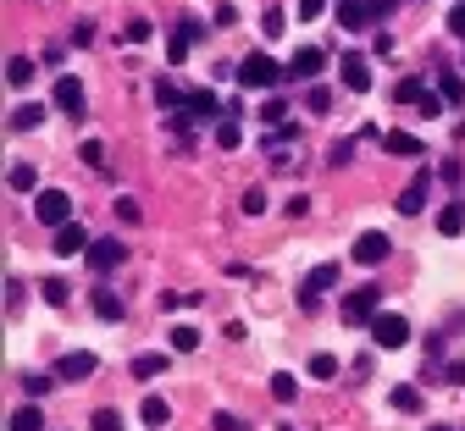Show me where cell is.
Segmentation results:
<instances>
[{"mask_svg": "<svg viewBox=\"0 0 465 431\" xmlns=\"http://www.w3.org/2000/svg\"><path fill=\"white\" fill-rule=\"evenodd\" d=\"M277 78H282V67H277L266 50H250V55L239 61V83H244V89H272Z\"/></svg>", "mask_w": 465, "mask_h": 431, "instance_id": "obj_1", "label": "cell"}, {"mask_svg": "<svg viewBox=\"0 0 465 431\" xmlns=\"http://www.w3.org/2000/svg\"><path fill=\"white\" fill-rule=\"evenodd\" d=\"M34 216H39L45 227H67V221H73V200H67L62 189H39V194H34Z\"/></svg>", "mask_w": 465, "mask_h": 431, "instance_id": "obj_2", "label": "cell"}, {"mask_svg": "<svg viewBox=\"0 0 465 431\" xmlns=\"http://www.w3.org/2000/svg\"><path fill=\"white\" fill-rule=\"evenodd\" d=\"M377 299H382L377 288L349 293V299H343V310H338V316H343V327H366V321H377V316H382V310H377Z\"/></svg>", "mask_w": 465, "mask_h": 431, "instance_id": "obj_3", "label": "cell"}, {"mask_svg": "<svg viewBox=\"0 0 465 431\" xmlns=\"http://www.w3.org/2000/svg\"><path fill=\"white\" fill-rule=\"evenodd\" d=\"M371 338H377V348H404V343H411V321L382 310V316L371 321Z\"/></svg>", "mask_w": 465, "mask_h": 431, "instance_id": "obj_4", "label": "cell"}, {"mask_svg": "<svg viewBox=\"0 0 465 431\" xmlns=\"http://www.w3.org/2000/svg\"><path fill=\"white\" fill-rule=\"evenodd\" d=\"M393 6V0H343V6H338V23L343 28H366L377 12H388Z\"/></svg>", "mask_w": 465, "mask_h": 431, "instance_id": "obj_5", "label": "cell"}, {"mask_svg": "<svg viewBox=\"0 0 465 431\" xmlns=\"http://www.w3.org/2000/svg\"><path fill=\"white\" fill-rule=\"evenodd\" d=\"M388 255H393L388 232H361V238H355V260H361V266H382Z\"/></svg>", "mask_w": 465, "mask_h": 431, "instance_id": "obj_6", "label": "cell"}, {"mask_svg": "<svg viewBox=\"0 0 465 431\" xmlns=\"http://www.w3.org/2000/svg\"><path fill=\"white\" fill-rule=\"evenodd\" d=\"M338 78L355 89V94H366V89H371V67H366V55H355V50L338 55Z\"/></svg>", "mask_w": 465, "mask_h": 431, "instance_id": "obj_7", "label": "cell"}, {"mask_svg": "<svg viewBox=\"0 0 465 431\" xmlns=\"http://www.w3.org/2000/svg\"><path fill=\"white\" fill-rule=\"evenodd\" d=\"M123 260H128V250H123L116 238H94V243H89V266H94V271H116Z\"/></svg>", "mask_w": 465, "mask_h": 431, "instance_id": "obj_8", "label": "cell"}, {"mask_svg": "<svg viewBox=\"0 0 465 431\" xmlns=\"http://www.w3.org/2000/svg\"><path fill=\"white\" fill-rule=\"evenodd\" d=\"M332 282H338V266H332V260H327V266H316V271L300 282V304H305V310H316V293H327Z\"/></svg>", "mask_w": 465, "mask_h": 431, "instance_id": "obj_9", "label": "cell"}, {"mask_svg": "<svg viewBox=\"0 0 465 431\" xmlns=\"http://www.w3.org/2000/svg\"><path fill=\"white\" fill-rule=\"evenodd\" d=\"M427 194H432V177H427V171H416V177H411V189L399 194V216H421Z\"/></svg>", "mask_w": 465, "mask_h": 431, "instance_id": "obj_10", "label": "cell"}, {"mask_svg": "<svg viewBox=\"0 0 465 431\" xmlns=\"http://www.w3.org/2000/svg\"><path fill=\"white\" fill-rule=\"evenodd\" d=\"M55 377H62V382H84V377H94V354H89V348H78V354H62V365H55Z\"/></svg>", "mask_w": 465, "mask_h": 431, "instance_id": "obj_11", "label": "cell"}, {"mask_svg": "<svg viewBox=\"0 0 465 431\" xmlns=\"http://www.w3.org/2000/svg\"><path fill=\"white\" fill-rule=\"evenodd\" d=\"M89 232L78 227V221H67V227H55V250H62V255H89Z\"/></svg>", "mask_w": 465, "mask_h": 431, "instance_id": "obj_12", "label": "cell"}, {"mask_svg": "<svg viewBox=\"0 0 465 431\" xmlns=\"http://www.w3.org/2000/svg\"><path fill=\"white\" fill-rule=\"evenodd\" d=\"M55 105H62L67 116H84V83L78 78H62V83H55Z\"/></svg>", "mask_w": 465, "mask_h": 431, "instance_id": "obj_13", "label": "cell"}, {"mask_svg": "<svg viewBox=\"0 0 465 431\" xmlns=\"http://www.w3.org/2000/svg\"><path fill=\"white\" fill-rule=\"evenodd\" d=\"M322 67H327V55H322L316 44H305V50H300L294 61H288V73H294V78H316Z\"/></svg>", "mask_w": 465, "mask_h": 431, "instance_id": "obj_14", "label": "cell"}, {"mask_svg": "<svg viewBox=\"0 0 465 431\" xmlns=\"http://www.w3.org/2000/svg\"><path fill=\"white\" fill-rule=\"evenodd\" d=\"M432 221H438V232H443V238H460V232H465V211H460V205H443Z\"/></svg>", "mask_w": 465, "mask_h": 431, "instance_id": "obj_15", "label": "cell"}, {"mask_svg": "<svg viewBox=\"0 0 465 431\" xmlns=\"http://www.w3.org/2000/svg\"><path fill=\"white\" fill-rule=\"evenodd\" d=\"M39 122H45V105H17L12 111V133H34Z\"/></svg>", "mask_w": 465, "mask_h": 431, "instance_id": "obj_16", "label": "cell"}, {"mask_svg": "<svg viewBox=\"0 0 465 431\" xmlns=\"http://www.w3.org/2000/svg\"><path fill=\"white\" fill-rule=\"evenodd\" d=\"M89 304H94V316H100V321H123V299H116V293H105V288H100Z\"/></svg>", "mask_w": 465, "mask_h": 431, "instance_id": "obj_17", "label": "cell"}, {"mask_svg": "<svg viewBox=\"0 0 465 431\" xmlns=\"http://www.w3.org/2000/svg\"><path fill=\"white\" fill-rule=\"evenodd\" d=\"M12 431H45V415H39V404H23V409H12Z\"/></svg>", "mask_w": 465, "mask_h": 431, "instance_id": "obj_18", "label": "cell"}, {"mask_svg": "<svg viewBox=\"0 0 465 431\" xmlns=\"http://www.w3.org/2000/svg\"><path fill=\"white\" fill-rule=\"evenodd\" d=\"M6 78H12V89H28V83H34V61H28V55H12V61H6Z\"/></svg>", "mask_w": 465, "mask_h": 431, "instance_id": "obj_19", "label": "cell"}, {"mask_svg": "<svg viewBox=\"0 0 465 431\" xmlns=\"http://www.w3.org/2000/svg\"><path fill=\"white\" fill-rule=\"evenodd\" d=\"M6 182H12L17 194H39V171H34V166H12V171H6Z\"/></svg>", "mask_w": 465, "mask_h": 431, "instance_id": "obj_20", "label": "cell"}, {"mask_svg": "<svg viewBox=\"0 0 465 431\" xmlns=\"http://www.w3.org/2000/svg\"><path fill=\"white\" fill-rule=\"evenodd\" d=\"M382 150H388V155H421V139H416V133H388Z\"/></svg>", "mask_w": 465, "mask_h": 431, "instance_id": "obj_21", "label": "cell"}, {"mask_svg": "<svg viewBox=\"0 0 465 431\" xmlns=\"http://www.w3.org/2000/svg\"><path fill=\"white\" fill-rule=\"evenodd\" d=\"M161 371H166V354H139V359H134V377H139V382H150V377H161Z\"/></svg>", "mask_w": 465, "mask_h": 431, "instance_id": "obj_22", "label": "cell"}, {"mask_svg": "<svg viewBox=\"0 0 465 431\" xmlns=\"http://www.w3.org/2000/svg\"><path fill=\"white\" fill-rule=\"evenodd\" d=\"M272 398H277V404H294V398H300V382L288 377V371H277V377H272Z\"/></svg>", "mask_w": 465, "mask_h": 431, "instance_id": "obj_23", "label": "cell"}, {"mask_svg": "<svg viewBox=\"0 0 465 431\" xmlns=\"http://www.w3.org/2000/svg\"><path fill=\"white\" fill-rule=\"evenodd\" d=\"M393 409H399V415H421V393L399 382V387H393Z\"/></svg>", "mask_w": 465, "mask_h": 431, "instance_id": "obj_24", "label": "cell"}, {"mask_svg": "<svg viewBox=\"0 0 465 431\" xmlns=\"http://www.w3.org/2000/svg\"><path fill=\"white\" fill-rule=\"evenodd\" d=\"M438 94H443L449 105H460V100H465V78H460V73H443V78H438Z\"/></svg>", "mask_w": 465, "mask_h": 431, "instance_id": "obj_25", "label": "cell"}, {"mask_svg": "<svg viewBox=\"0 0 465 431\" xmlns=\"http://www.w3.org/2000/svg\"><path fill=\"white\" fill-rule=\"evenodd\" d=\"M393 100H399V105H421V100H427V89H421L416 78H404V83L393 89Z\"/></svg>", "mask_w": 465, "mask_h": 431, "instance_id": "obj_26", "label": "cell"}, {"mask_svg": "<svg viewBox=\"0 0 465 431\" xmlns=\"http://www.w3.org/2000/svg\"><path fill=\"white\" fill-rule=\"evenodd\" d=\"M139 216H144V211H139V200H134V194L116 200V221H123V227H139Z\"/></svg>", "mask_w": 465, "mask_h": 431, "instance_id": "obj_27", "label": "cell"}, {"mask_svg": "<svg viewBox=\"0 0 465 431\" xmlns=\"http://www.w3.org/2000/svg\"><path fill=\"white\" fill-rule=\"evenodd\" d=\"M172 348H178V354H194V348H200V332H194V327H172Z\"/></svg>", "mask_w": 465, "mask_h": 431, "instance_id": "obj_28", "label": "cell"}, {"mask_svg": "<svg viewBox=\"0 0 465 431\" xmlns=\"http://www.w3.org/2000/svg\"><path fill=\"white\" fill-rule=\"evenodd\" d=\"M189 116H216V94H211V89L189 94Z\"/></svg>", "mask_w": 465, "mask_h": 431, "instance_id": "obj_29", "label": "cell"}, {"mask_svg": "<svg viewBox=\"0 0 465 431\" xmlns=\"http://www.w3.org/2000/svg\"><path fill=\"white\" fill-rule=\"evenodd\" d=\"M39 293H45V304H62V299H67L73 288H67L62 277H45V282H39Z\"/></svg>", "mask_w": 465, "mask_h": 431, "instance_id": "obj_30", "label": "cell"}, {"mask_svg": "<svg viewBox=\"0 0 465 431\" xmlns=\"http://www.w3.org/2000/svg\"><path fill=\"white\" fill-rule=\"evenodd\" d=\"M311 377H316V382L338 377V359H332V354H311Z\"/></svg>", "mask_w": 465, "mask_h": 431, "instance_id": "obj_31", "label": "cell"}, {"mask_svg": "<svg viewBox=\"0 0 465 431\" xmlns=\"http://www.w3.org/2000/svg\"><path fill=\"white\" fill-rule=\"evenodd\" d=\"M282 28H288V17H282L277 6H266V17H261V34H266V39H277Z\"/></svg>", "mask_w": 465, "mask_h": 431, "instance_id": "obj_32", "label": "cell"}, {"mask_svg": "<svg viewBox=\"0 0 465 431\" xmlns=\"http://www.w3.org/2000/svg\"><path fill=\"white\" fill-rule=\"evenodd\" d=\"M216 144H222V150H239V144H244V133L232 128V122H222V128H216Z\"/></svg>", "mask_w": 465, "mask_h": 431, "instance_id": "obj_33", "label": "cell"}, {"mask_svg": "<svg viewBox=\"0 0 465 431\" xmlns=\"http://www.w3.org/2000/svg\"><path fill=\"white\" fill-rule=\"evenodd\" d=\"M94 431H123V415H116V409H94Z\"/></svg>", "mask_w": 465, "mask_h": 431, "instance_id": "obj_34", "label": "cell"}, {"mask_svg": "<svg viewBox=\"0 0 465 431\" xmlns=\"http://www.w3.org/2000/svg\"><path fill=\"white\" fill-rule=\"evenodd\" d=\"M166 415H172V409H166V398H144V420H150V426H161Z\"/></svg>", "mask_w": 465, "mask_h": 431, "instance_id": "obj_35", "label": "cell"}, {"mask_svg": "<svg viewBox=\"0 0 465 431\" xmlns=\"http://www.w3.org/2000/svg\"><path fill=\"white\" fill-rule=\"evenodd\" d=\"M244 211L261 216V211H266V189H244Z\"/></svg>", "mask_w": 465, "mask_h": 431, "instance_id": "obj_36", "label": "cell"}, {"mask_svg": "<svg viewBox=\"0 0 465 431\" xmlns=\"http://www.w3.org/2000/svg\"><path fill=\"white\" fill-rule=\"evenodd\" d=\"M322 12H327V0H300V17H305V23H316Z\"/></svg>", "mask_w": 465, "mask_h": 431, "instance_id": "obj_37", "label": "cell"}, {"mask_svg": "<svg viewBox=\"0 0 465 431\" xmlns=\"http://www.w3.org/2000/svg\"><path fill=\"white\" fill-rule=\"evenodd\" d=\"M172 34H178V39H189V44H194V39H200V23H194V17H183V23L172 28Z\"/></svg>", "mask_w": 465, "mask_h": 431, "instance_id": "obj_38", "label": "cell"}, {"mask_svg": "<svg viewBox=\"0 0 465 431\" xmlns=\"http://www.w3.org/2000/svg\"><path fill=\"white\" fill-rule=\"evenodd\" d=\"M128 39H134V44H144V39H150V23H144V17H139V23H128Z\"/></svg>", "mask_w": 465, "mask_h": 431, "instance_id": "obj_39", "label": "cell"}, {"mask_svg": "<svg viewBox=\"0 0 465 431\" xmlns=\"http://www.w3.org/2000/svg\"><path fill=\"white\" fill-rule=\"evenodd\" d=\"M416 111H421V116H438V111H443V94H427V100H421Z\"/></svg>", "mask_w": 465, "mask_h": 431, "instance_id": "obj_40", "label": "cell"}, {"mask_svg": "<svg viewBox=\"0 0 465 431\" xmlns=\"http://www.w3.org/2000/svg\"><path fill=\"white\" fill-rule=\"evenodd\" d=\"M216 431H244V420L239 415H216Z\"/></svg>", "mask_w": 465, "mask_h": 431, "instance_id": "obj_41", "label": "cell"}, {"mask_svg": "<svg viewBox=\"0 0 465 431\" xmlns=\"http://www.w3.org/2000/svg\"><path fill=\"white\" fill-rule=\"evenodd\" d=\"M449 28H454V34H465V6H460V12H449Z\"/></svg>", "mask_w": 465, "mask_h": 431, "instance_id": "obj_42", "label": "cell"}, {"mask_svg": "<svg viewBox=\"0 0 465 431\" xmlns=\"http://www.w3.org/2000/svg\"><path fill=\"white\" fill-rule=\"evenodd\" d=\"M449 382H465V359H454V365H449Z\"/></svg>", "mask_w": 465, "mask_h": 431, "instance_id": "obj_43", "label": "cell"}, {"mask_svg": "<svg viewBox=\"0 0 465 431\" xmlns=\"http://www.w3.org/2000/svg\"><path fill=\"white\" fill-rule=\"evenodd\" d=\"M427 431H449V426H427Z\"/></svg>", "mask_w": 465, "mask_h": 431, "instance_id": "obj_44", "label": "cell"}]
</instances>
